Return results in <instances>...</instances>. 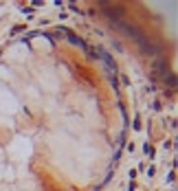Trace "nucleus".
<instances>
[{
	"instance_id": "1",
	"label": "nucleus",
	"mask_w": 178,
	"mask_h": 191,
	"mask_svg": "<svg viewBox=\"0 0 178 191\" xmlns=\"http://www.w3.org/2000/svg\"><path fill=\"white\" fill-rule=\"evenodd\" d=\"M119 138V101L97 53L44 33L0 50V191H94Z\"/></svg>"
}]
</instances>
